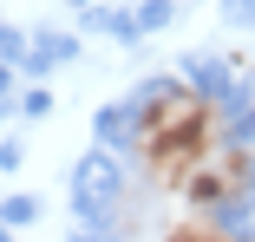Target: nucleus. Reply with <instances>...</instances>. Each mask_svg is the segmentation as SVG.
<instances>
[{"instance_id":"1","label":"nucleus","mask_w":255,"mask_h":242,"mask_svg":"<svg viewBox=\"0 0 255 242\" xmlns=\"http://www.w3.org/2000/svg\"><path fill=\"white\" fill-rule=\"evenodd\" d=\"M131 144H137V164L157 177V183L183 190V183H190V170H196V164L223 144V112L203 99V92L170 85V92H157V99L137 112Z\"/></svg>"},{"instance_id":"2","label":"nucleus","mask_w":255,"mask_h":242,"mask_svg":"<svg viewBox=\"0 0 255 242\" xmlns=\"http://www.w3.org/2000/svg\"><path fill=\"white\" fill-rule=\"evenodd\" d=\"M249 190H255V157L236 151V144H216V151L190 170L183 197L196 210H236V203H249Z\"/></svg>"}]
</instances>
